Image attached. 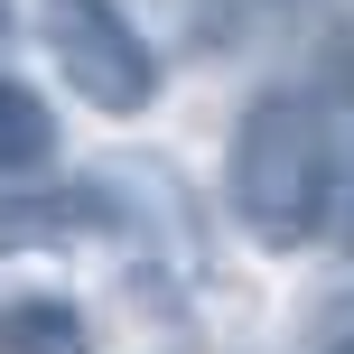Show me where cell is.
I'll return each instance as SVG.
<instances>
[{"instance_id": "5", "label": "cell", "mask_w": 354, "mask_h": 354, "mask_svg": "<svg viewBox=\"0 0 354 354\" xmlns=\"http://www.w3.org/2000/svg\"><path fill=\"white\" fill-rule=\"evenodd\" d=\"M317 354H354V317H345V326H336V336H326Z\"/></svg>"}, {"instance_id": "2", "label": "cell", "mask_w": 354, "mask_h": 354, "mask_svg": "<svg viewBox=\"0 0 354 354\" xmlns=\"http://www.w3.org/2000/svg\"><path fill=\"white\" fill-rule=\"evenodd\" d=\"M37 28H47L56 75H66L93 112L131 122V112L159 103V56H149L140 28H131L122 0H37Z\"/></svg>"}, {"instance_id": "6", "label": "cell", "mask_w": 354, "mask_h": 354, "mask_svg": "<svg viewBox=\"0 0 354 354\" xmlns=\"http://www.w3.org/2000/svg\"><path fill=\"white\" fill-rule=\"evenodd\" d=\"M336 224H345V252H354V196H345V214H336Z\"/></svg>"}, {"instance_id": "3", "label": "cell", "mask_w": 354, "mask_h": 354, "mask_svg": "<svg viewBox=\"0 0 354 354\" xmlns=\"http://www.w3.org/2000/svg\"><path fill=\"white\" fill-rule=\"evenodd\" d=\"M0 354H93V326L66 289H19L0 299Z\"/></svg>"}, {"instance_id": "4", "label": "cell", "mask_w": 354, "mask_h": 354, "mask_svg": "<svg viewBox=\"0 0 354 354\" xmlns=\"http://www.w3.org/2000/svg\"><path fill=\"white\" fill-rule=\"evenodd\" d=\"M47 159H56V112L37 103V84L0 75V168H10V177H37Z\"/></svg>"}, {"instance_id": "1", "label": "cell", "mask_w": 354, "mask_h": 354, "mask_svg": "<svg viewBox=\"0 0 354 354\" xmlns=\"http://www.w3.org/2000/svg\"><path fill=\"white\" fill-rule=\"evenodd\" d=\"M224 196H233V214H243V233L261 252L317 243L326 214H336V131H326V112L308 93H261L233 122Z\"/></svg>"}]
</instances>
